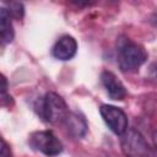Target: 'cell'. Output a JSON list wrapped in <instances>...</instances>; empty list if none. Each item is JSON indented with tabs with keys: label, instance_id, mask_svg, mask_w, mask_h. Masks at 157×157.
<instances>
[{
	"label": "cell",
	"instance_id": "obj_6",
	"mask_svg": "<svg viewBox=\"0 0 157 157\" xmlns=\"http://www.w3.org/2000/svg\"><path fill=\"white\" fill-rule=\"evenodd\" d=\"M101 81L112 99L121 101L126 97V90L124 85L112 71H103L101 74Z\"/></svg>",
	"mask_w": 157,
	"mask_h": 157
},
{
	"label": "cell",
	"instance_id": "obj_10",
	"mask_svg": "<svg viewBox=\"0 0 157 157\" xmlns=\"http://www.w3.org/2000/svg\"><path fill=\"white\" fill-rule=\"evenodd\" d=\"M9 13L11 17H15L16 20H21L23 16V5L21 2H10V7H9Z\"/></svg>",
	"mask_w": 157,
	"mask_h": 157
},
{
	"label": "cell",
	"instance_id": "obj_9",
	"mask_svg": "<svg viewBox=\"0 0 157 157\" xmlns=\"http://www.w3.org/2000/svg\"><path fill=\"white\" fill-rule=\"evenodd\" d=\"M0 36H1V42L4 44L11 43L15 36L12 22H11V16L7 9L5 7L0 9Z\"/></svg>",
	"mask_w": 157,
	"mask_h": 157
},
{
	"label": "cell",
	"instance_id": "obj_5",
	"mask_svg": "<svg viewBox=\"0 0 157 157\" xmlns=\"http://www.w3.org/2000/svg\"><path fill=\"white\" fill-rule=\"evenodd\" d=\"M101 115L108 128L115 134L121 136L128 130V117L118 107L110 104H103L99 108Z\"/></svg>",
	"mask_w": 157,
	"mask_h": 157
},
{
	"label": "cell",
	"instance_id": "obj_2",
	"mask_svg": "<svg viewBox=\"0 0 157 157\" xmlns=\"http://www.w3.org/2000/svg\"><path fill=\"white\" fill-rule=\"evenodd\" d=\"M120 146L125 157H157V152L135 129H128L121 135Z\"/></svg>",
	"mask_w": 157,
	"mask_h": 157
},
{
	"label": "cell",
	"instance_id": "obj_3",
	"mask_svg": "<svg viewBox=\"0 0 157 157\" xmlns=\"http://www.w3.org/2000/svg\"><path fill=\"white\" fill-rule=\"evenodd\" d=\"M39 114L47 123L56 124L65 121L69 115V109L63 97L54 92H49L40 101Z\"/></svg>",
	"mask_w": 157,
	"mask_h": 157
},
{
	"label": "cell",
	"instance_id": "obj_12",
	"mask_svg": "<svg viewBox=\"0 0 157 157\" xmlns=\"http://www.w3.org/2000/svg\"><path fill=\"white\" fill-rule=\"evenodd\" d=\"M148 76H150L151 80L157 82V61H155V63H152L150 65V67H148Z\"/></svg>",
	"mask_w": 157,
	"mask_h": 157
},
{
	"label": "cell",
	"instance_id": "obj_7",
	"mask_svg": "<svg viewBox=\"0 0 157 157\" xmlns=\"http://www.w3.org/2000/svg\"><path fill=\"white\" fill-rule=\"evenodd\" d=\"M77 50L76 39L71 36H63L53 47V56L59 60H70L75 56Z\"/></svg>",
	"mask_w": 157,
	"mask_h": 157
},
{
	"label": "cell",
	"instance_id": "obj_13",
	"mask_svg": "<svg viewBox=\"0 0 157 157\" xmlns=\"http://www.w3.org/2000/svg\"><path fill=\"white\" fill-rule=\"evenodd\" d=\"M153 144H155V147H156V150H157V130L153 132Z\"/></svg>",
	"mask_w": 157,
	"mask_h": 157
},
{
	"label": "cell",
	"instance_id": "obj_8",
	"mask_svg": "<svg viewBox=\"0 0 157 157\" xmlns=\"http://www.w3.org/2000/svg\"><path fill=\"white\" fill-rule=\"evenodd\" d=\"M64 123L71 135H74L76 137L85 136V134L87 131V121H86L85 117L81 115L80 113H76V112L69 113V115L66 117Z\"/></svg>",
	"mask_w": 157,
	"mask_h": 157
},
{
	"label": "cell",
	"instance_id": "obj_11",
	"mask_svg": "<svg viewBox=\"0 0 157 157\" xmlns=\"http://www.w3.org/2000/svg\"><path fill=\"white\" fill-rule=\"evenodd\" d=\"M0 157H12L11 155V150L9 147V145L6 144V141L2 139L1 140V151H0Z\"/></svg>",
	"mask_w": 157,
	"mask_h": 157
},
{
	"label": "cell",
	"instance_id": "obj_4",
	"mask_svg": "<svg viewBox=\"0 0 157 157\" xmlns=\"http://www.w3.org/2000/svg\"><path fill=\"white\" fill-rule=\"evenodd\" d=\"M28 142L33 150L45 156H56L63 151V144L50 130L32 132Z\"/></svg>",
	"mask_w": 157,
	"mask_h": 157
},
{
	"label": "cell",
	"instance_id": "obj_1",
	"mask_svg": "<svg viewBox=\"0 0 157 157\" xmlns=\"http://www.w3.org/2000/svg\"><path fill=\"white\" fill-rule=\"evenodd\" d=\"M147 59L145 48L129 38L118 40V64L123 71H135Z\"/></svg>",
	"mask_w": 157,
	"mask_h": 157
}]
</instances>
